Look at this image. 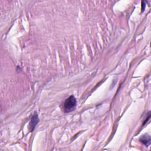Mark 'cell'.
Listing matches in <instances>:
<instances>
[{
    "label": "cell",
    "mask_w": 151,
    "mask_h": 151,
    "mask_svg": "<svg viewBox=\"0 0 151 151\" xmlns=\"http://www.w3.org/2000/svg\"><path fill=\"white\" fill-rule=\"evenodd\" d=\"M139 141L143 143L145 146H148L150 145V136L148 135H144L142 136L141 137V138L139 139Z\"/></svg>",
    "instance_id": "3957f363"
},
{
    "label": "cell",
    "mask_w": 151,
    "mask_h": 151,
    "mask_svg": "<svg viewBox=\"0 0 151 151\" xmlns=\"http://www.w3.org/2000/svg\"><path fill=\"white\" fill-rule=\"evenodd\" d=\"M77 104L76 98L73 96H71L68 99H67L64 103V109L65 112H70L75 109Z\"/></svg>",
    "instance_id": "6da1fadb"
},
{
    "label": "cell",
    "mask_w": 151,
    "mask_h": 151,
    "mask_svg": "<svg viewBox=\"0 0 151 151\" xmlns=\"http://www.w3.org/2000/svg\"><path fill=\"white\" fill-rule=\"evenodd\" d=\"M145 1H142V11L143 12L144 10H145Z\"/></svg>",
    "instance_id": "277c9868"
},
{
    "label": "cell",
    "mask_w": 151,
    "mask_h": 151,
    "mask_svg": "<svg viewBox=\"0 0 151 151\" xmlns=\"http://www.w3.org/2000/svg\"><path fill=\"white\" fill-rule=\"evenodd\" d=\"M39 122V119H38V115L35 113L33 116H32L30 122V125H29V128L30 130V132H32L34 130L35 127L36 126V125H37V123Z\"/></svg>",
    "instance_id": "7a4b0ae2"
}]
</instances>
